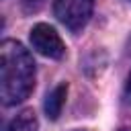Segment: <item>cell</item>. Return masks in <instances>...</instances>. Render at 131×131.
<instances>
[{
  "label": "cell",
  "instance_id": "cell-1",
  "mask_svg": "<svg viewBox=\"0 0 131 131\" xmlns=\"http://www.w3.org/2000/svg\"><path fill=\"white\" fill-rule=\"evenodd\" d=\"M35 88V61L16 41L0 45V98L6 106L23 102Z\"/></svg>",
  "mask_w": 131,
  "mask_h": 131
},
{
  "label": "cell",
  "instance_id": "cell-2",
  "mask_svg": "<svg viewBox=\"0 0 131 131\" xmlns=\"http://www.w3.org/2000/svg\"><path fill=\"white\" fill-rule=\"evenodd\" d=\"M92 8H94V0H55L53 4L59 23L74 33L86 27V23L92 16Z\"/></svg>",
  "mask_w": 131,
  "mask_h": 131
},
{
  "label": "cell",
  "instance_id": "cell-3",
  "mask_svg": "<svg viewBox=\"0 0 131 131\" xmlns=\"http://www.w3.org/2000/svg\"><path fill=\"white\" fill-rule=\"evenodd\" d=\"M29 39H31L33 49H35L37 53L45 55V57L59 59V57H63V53H66V45H63L59 33H57L53 27L45 25V23L35 25V27L31 29Z\"/></svg>",
  "mask_w": 131,
  "mask_h": 131
},
{
  "label": "cell",
  "instance_id": "cell-4",
  "mask_svg": "<svg viewBox=\"0 0 131 131\" xmlns=\"http://www.w3.org/2000/svg\"><path fill=\"white\" fill-rule=\"evenodd\" d=\"M66 94H68V86L66 84H57L47 96H45V115L55 121L59 115H61V108H63V102H66Z\"/></svg>",
  "mask_w": 131,
  "mask_h": 131
},
{
  "label": "cell",
  "instance_id": "cell-5",
  "mask_svg": "<svg viewBox=\"0 0 131 131\" xmlns=\"http://www.w3.org/2000/svg\"><path fill=\"white\" fill-rule=\"evenodd\" d=\"M37 127H39L37 115H35L31 108H25V111H20L16 117L10 119L6 131H37Z\"/></svg>",
  "mask_w": 131,
  "mask_h": 131
},
{
  "label": "cell",
  "instance_id": "cell-6",
  "mask_svg": "<svg viewBox=\"0 0 131 131\" xmlns=\"http://www.w3.org/2000/svg\"><path fill=\"white\" fill-rule=\"evenodd\" d=\"M23 4H25V10H29V12H37V10L45 4V0H23Z\"/></svg>",
  "mask_w": 131,
  "mask_h": 131
},
{
  "label": "cell",
  "instance_id": "cell-7",
  "mask_svg": "<svg viewBox=\"0 0 131 131\" xmlns=\"http://www.w3.org/2000/svg\"><path fill=\"white\" fill-rule=\"evenodd\" d=\"M127 88H129V92H131V74H129V78H127Z\"/></svg>",
  "mask_w": 131,
  "mask_h": 131
},
{
  "label": "cell",
  "instance_id": "cell-8",
  "mask_svg": "<svg viewBox=\"0 0 131 131\" xmlns=\"http://www.w3.org/2000/svg\"><path fill=\"white\" fill-rule=\"evenodd\" d=\"M123 131H131V129H123Z\"/></svg>",
  "mask_w": 131,
  "mask_h": 131
},
{
  "label": "cell",
  "instance_id": "cell-9",
  "mask_svg": "<svg viewBox=\"0 0 131 131\" xmlns=\"http://www.w3.org/2000/svg\"><path fill=\"white\" fill-rule=\"evenodd\" d=\"M129 2H131V0H129Z\"/></svg>",
  "mask_w": 131,
  "mask_h": 131
}]
</instances>
